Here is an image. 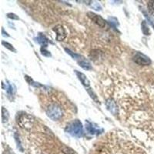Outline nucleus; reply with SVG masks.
Segmentation results:
<instances>
[{
	"instance_id": "nucleus-1",
	"label": "nucleus",
	"mask_w": 154,
	"mask_h": 154,
	"mask_svg": "<svg viewBox=\"0 0 154 154\" xmlns=\"http://www.w3.org/2000/svg\"><path fill=\"white\" fill-rule=\"evenodd\" d=\"M46 113L47 116L54 121L60 120L63 116V108L56 102H52L49 104L46 109Z\"/></svg>"
},
{
	"instance_id": "nucleus-2",
	"label": "nucleus",
	"mask_w": 154,
	"mask_h": 154,
	"mask_svg": "<svg viewBox=\"0 0 154 154\" xmlns=\"http://www.w3.org/2000/svg\"><path fill=\"white\" fill-rule=\"evenodd\" d=\"M66 132L73 136L81 137L83 135V126L79 120H75L67 126Z\"/></svg>"
},
{
	"instance_id": "nucleus-3",
	"label": "nucleus",
	"mask_w": 154,
	"mask_h": 154,
	"mask_svg": "<svg viewBox=\"0 0 154 154\" xmlns=\"http://www.w3.org/2000/svg\"><path fill=\"white\" fill-rule=\"evenodd\" d=\"M133 61L140 66H148L151 63V60L148 56L141 52H136L133 56Z\"/></svg>"
},
{
	"instance_id": "nucleus-4",
	"label": "nucleus",
	"mask_w": 154,
	"mask_h": 154,
	"mask_svg": "<svg viewBox=\"0 0 154 154\" xmlns=\"http://www.w3.org/2000/svg\"><path fill=\"white\" fill-rule=\"evenodd\" d=\"M33 123V120H32V117L27 115L26 113H24L23 115L20 116L19 119L18 120V124L21 126V127L29 128L31 127Z\"/></svg>"
},
{
	"instance_id": "nucleus-5",
	"label": "nucleus",
	"mask_w": 154,
	"mask_h": 154,
	"mask_svg": "<svg viewBox=\"0 0 154 154\" xmlns=\"http://www.w3.org/2000/svg\"><path fill=\"white\" fill-rule=\"evenodd\" d=\"M87 16L93 22H95L96 25H98L99 26H100L101 28H104V27L106 26V22L100 16H99V15L96 14L94 13H92V12L87 13Z\"/></svg>"
},
{
	"instance_id": "nucleus-6",
	"label": "nucleus",
	"mask_w": 154,
	"mask_h": 154,
	"mask_svg": "<svg viewBox=\"0 0 154 154\" xmlns=\"http://www.w3.org/2000/svg\"><path fill=\"white\" fill-rule=\"evenodd\" d=\"M86 128L87 129V131L91 134H100L103 132V129L102 128H100L98 125L95 123H93L86 120Z\"/></svg>"
},
{
	"instance_id": "nucleus-7",
	"label": "nucleus",
	"mask_w": 154,
	"mask_h": 154,
	"mask_svg": "<svg viewBox=\"0 0 154 154\" xmlns=\"http://www.w3.org/2000/svg\"><path fill=\"white\" fill-rule=\"evenodd\" d=\"M53 31L56 34V40L59 42L63 41L67 37V32L62 25H57L53 28Z\"/></svg>"
},
{
	"instance_id": "nucleus-8",
	"label": "nucleus",
	"mask_w": 154,
	"mask_h": 154,
	"mask_svg": "<svg viewBox=\"0 0 154 154\" xmlns=\"http://www.w3.org/2000/svg\"><path fill=\"white\" fill-rule=\"evenodd\" d=\"M106 106L107 109L113 115H117L118 113V107H117V102L113 100V99L109 98L106 99Z\"/></svg>"
},
{
	"instance_id": "nucleus-9",
	"label": "nucleus",
	"mask_w": 154,
	"mask_h": 154,
	"mask_svg": "<svg viewBox=\"0 0 154 154\" xmlns=\"http://www.w3.org/2000/svg\"><path fill=\"white\" fill-rule=\"evenodd\" d=\"M75 73L76 74L77 77H78V79H79V80H80V82H82V84L86 88L90 87V80L88 79L87 77H86V76L85 75L84 73H82L77 71V70H75Z\"/></svg>"
},
{
	"instance_id": "nucleus-10",
	"label": "nucleus",
	"mask_w": 154,
	"mask_h": 154,
	"mask_svg": "<svg viewBox=\"0 0 154 154\" xmlns=\"http://www.w3.org/2000/svg\"><path fill=\"white\" fill-rule=\"evenodd\" d=\"M77 62H78V63H79V66H80L82 69H84V70H91L92 69H93L91 63L88 61V60H86V59H84L83 57H82L81 59H79Z\"/></svg>"
},
{
	"instance_id": "nucleus-11",
	"label": "nucleus",
	"mask_w": 154,
	"mask_h": 154,
	"mask_svg": "<svg viewBox=\"0 0 154 154\" xmlns=\"http://www.w3.org/2000/svg\"><path fill=\"white\" fill-rule=\"evenodd\" d=\"M36 41L38 43H40V45L42 46V47H47V46H48V39L44 35L41 34V33L39 35L37 38H36Z\"/></svg>"
},
{
	"instance_id": "nucleus-12",
	"label": "nucleus",
	"mask_w": 154,
	"mask_h": 154,
	"mask_svg": "<svg viewBox=\"0 0 154 154\" xmlns=\"http://www.w3.org/2000/svg\"><path fill=\"white\" fill-rule=\"evenodd\" d=\"M141 26H142V31L144 32V34H145L146 36H149L150 34V29L147 26V24L146 22V21H143L141 24Z\"/></svg>"
},
{
	"instance_id": "nucleus-13",
	"label": "nucleus",
	"mask_w": 154,
	"mask_h": 154,
	"mask_svg": "<svg viewBox=\"0 0 154 154\" xmlns=\"http://www.w3.org/2000/svg\"><path fill=\"white\" fill-rule=\"evenodd\" d=\"M65 50H66V52H67V53L70 54V56H72V57L73 58V59H76L77 61H78V60H79V59H81V58H82V56H81L80 55H79V54H76V53H74V52H73L72 51L70 50V49H69L65 48Z\"/></svg>"
},
{
	"instance_id": "nucleus-14",
	"label": "nucleus",
	"mask_w": 154,
	"mask_h": 154,
	"mask_svg": "<svg viewBox=\"0 0 154 154\" xmlns=\"http://www.w3.org/2000/svg\"><path fill=\"white\" fill-rule=\"evenodd\" d=\"M9 112L6 110L4 107H2V122L5 123L7 122L8 120H9Z\"/></svg>"
},
{
	"instance_id": "nucleus-15",
	"label": "nucleus",
	"mask_w": 154,
	"mask_h": 154,
	"mask_svg": "<svg viewBox=\"0 0 154 154\" xmlns=\"http://www.w3.org/2000/svg\"><path fill=\"white\" fill-rule=\"evenodd\" d=\"M2 45L5 47V48H7L8 49H9L10 51H13V52H16V49H14L13 45H11L10 43H7V42H5V41H2Z\"/></svg>"
},
{
	"instance_id": "nucleus-16",
	"label": "nucleus",
	"mask_w": 154,
	"mask_h": 154,
	"mask_svg": "<svg viewBox=\"0 0 154 154\" xmlns=\"http://www.w3.org/2000/svg\"><path fill=\"white\" fill-rule=\"evenodd\" d=\"M92 7L94 9H96V11H101L102 10V7H101L100 4L97 2H92Z\"/></svg>"
},
{
	"instance_id": "nucleus-17",
	"label": "nucleus",
	"mask_w": 154,
	"mask_h": 154,
	"mask_svg": "<svg viewBox=\"0 0 154 154\" xmlns=\"http://www.w3.org/2000/svg\"><path fill=\"white\" fill-rule=\"evenodd\" d=\"M148 9H149L150 13L154 16V2L153 1H150L148 2Z\"/></svg>"
},
{
	"instance_id": "nucleus-18",
	"label": "nucleus",
	"mask_w": 154,
	"mask_h": 154,
	"mask_svg": "<svg viewBox=\"0 0 154 154\" xmlns=\"http://www.w3.org/2000/svg\"><path fill=\"white\" fill-rule=\"evenodd\" d=\"M41 52H42V54H43V56H47V57H49V56H51L50 52L47 50L46 47H42V48H41Z\"/></svg>"
},
{
	"instance_id": "nucleus-19",
	"label": "nucleus",
	"mask_w": 154,
	"mask_h": 154,
	"mask_svg": "<svg viewBox=\"0 0 154 154\" xmlns=\"http://www.w3.org/2000/svg\"><path fill=\"white\" fill-rule=\"evenodd\" d=\"M144 15H145V17L147 19V20H148V22H150V25L153 27V29H154V20L152 19H151L150 17V16L145 13V12H144Z\"/></svg>"
},
{
	"instance_id": "nucleus-20",
	"label": "nucleus",
	"mask_w": 154,
	"mask_h": 154,
	"mask_svg": "<svg viewBox=\"0 0 154 154\" xmlns=\"http://www.w3.org/2000/svg\"><path fill=\"white\" fill-rule=\"evenodd\" d=\"M7 16L9 17V19H15V20H19V18L18 16H16V14H14V13H8L7 14Z\"/></svg>"
},
{
	"instance_id": "nucleus-21",
	"label": "nucleus",
	"mask_w": 154,
	"mask_h": 154,
	"mask_svg": "<svg viewBox=\"0 0 154 154\" xmlns=\"http://www.w3.org/2000/svg\"><path fill=\"white\" fill-rule=\"evenodd\" d=\"M63 152H64L66 154H75L73 153V151L71 149H70V148H68V147H64Z\"/></svg>"
},
{
	"instance_id": "nucleus-22",
	"label": "nucleus",
	"mask_w": 154,
	"mask_h": 154,
	"mask_svg": "<svg viewBox=\"0 0 154 154\" xmlns=\"http://www.w3.org/2000/svg\"><path fill=\"white\" fill-rule=\"evenodd\" d=\"M109 22L111 24H113L114 26H117V25H118V20L116 18H114V21H113V18H112V17L111 18H109Z\"/></svg>"
},
{
	"instance_id": "nucleus-23",
	"label": "nucleus",
	"mask_w": 154,
	"mask_h": 154,
	"mask_svg": "<svg viewBox=\"0 0 154 154\" xmlns=\"http://www.w3.org/2000/svg\"><path fill=\"white\" fill-rule=\"evenodd\" d=\"M2 35H3V36H7V37H9V35H8L7 32H5V30H4V29H2Z\"/></svg>"
}]
</instances>
